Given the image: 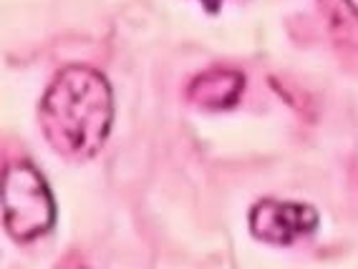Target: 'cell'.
I'll list each match as a JSON object with an SVG mask.
<instances>
[{"label": "cell", "mask_w": 358, "mask_h": 269, "mask_svg": "<svg viewBox=\"0 0 358 269\" xmlns=\"http://www.w3.org/2000/svg\"><path fill=\"white\" fill-rule=\"evenodd\" d=\"M43 139L66 161H89L106 144L114 123V91L91 66L58 71L38 106Z\"/></svg>", "instance_id": "1"}, {"label": "cell", "mask_w": 358, "mask_h": 269, "mask_svg": "<svg viewBox=\"0 0 358 269\" xmlns=\"http://www.w3.org/2000/svg\"><path fill=\"white\" fill-rule=\"evenodd\" d=\"M3 226L15 242H36L56 224V201L43 174L28 164L13 161L3 171Z\"/></svg>", "instance_id": "2"}, {"label": "cell", "mask_w": 358, "mask_h": 269, "mask_svg": "<svg viewBox=\"0 0 358 269\" xmlns=\"http://www.w3.org/2000/svg\"><path fill=\"white\" fill-rule=\"evenodd\" d=\"M250 231L252 237L265 244H288L315 234L320 217L310 204L298 201H280V199H260L250 212Z\"/></svg>", "instance_id": "3"}, {"label": "cell", "mask_w": 358, "mask_h": 269, "mask_svg": "<svg viewBox=\"0 0 358 269\" xmlns=\"http://www.w3.org/2000/svg\"><path fill=\"white\" fill-rule=\"evenodd\" d=\"M245 89L243 76L237 71H227V68H215V71L199 73L189 84V98L197 106L212 111H224L232 109Z\"/></svg>", "instance_id": "4"}, {"label": "cell", "mask_w": 358, "mask_h": 269, "mask_svg": "<svg viewBox=\"0 0 358 269\" xmlns=\"http://www.w3.org/2000/svg\"><path fill=\"white\" fill-rule=\"evenodd\" d=\"M199 3H202V6H205V10H207V13H217V10H220V6H222L224 0H199Z\"/></svg>", "instance_id": "5"}]
</instances>
